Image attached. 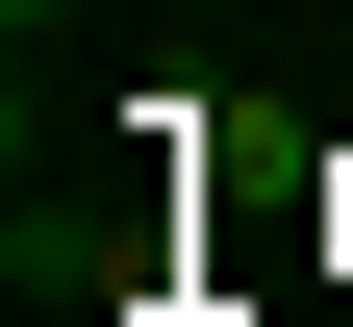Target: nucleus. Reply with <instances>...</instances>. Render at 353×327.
<instances>
[{"instance_id":"obj_1","label":"nucleus","mask_w":353,"mask_h":327,"mask_svg":"<svg viewBox=\"0 0 353 327\" xmlns=\"http://www.w3.org/2000/svg\"><path fill=\"white\" fill-rule=\"evenodd\" d=\"M0 25H26V51H51V0H0Z\"/></svg>"}]
</instances>
